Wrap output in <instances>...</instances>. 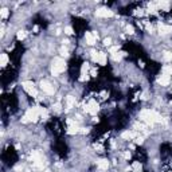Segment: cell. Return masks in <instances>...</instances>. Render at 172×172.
I'll use <instances>...</instances> for the list:
<instances>
[{
    "instance_id": "obj_1",
    "label": "cell",
    "mask_w": 172,
    "mask_h": 172,
    "mask_svg": "<svg viewBox=\"0 0 172 172\" xmlns=\"http://www.w3.org/2000/svg\"><path fill=\"white\" fill-rule=\"evenodd\" d=\"M140 121L145 122V124H156V122L163 121V117L156 110L144 109V110H141V113H140Z\"/></svg>"
},
{
    "instance_id": "obj_2",
    "label": "cell",
    "mask_w": 172,
    "mask_h": 172,
    "mask_svg": "<svg viewBox=\"0 0 172 172\" xmlns=\"http://www.w3.org/2000/svg\"><path fill=\"white\" fill-rule=\"evenodd\" d=\"M66 67H67V65L63 58H59V57L58 58H54L51 62V74L54 77H58L59 74H62L66 70Z\"/></svg>"
},
{
    "instance_id": "obj_3",
    "label": "cell",
    "mask_w": 172,
    "mask_h": 172,
    "mask_svg": "<svg viewBox=\"0 0 172 172\" xmlns=\"http://www.w3.org/2000/svg\"><path fill=\"white\" fill-rule=\"evenodd\" d=\"M40 117V106H32V108H28L26 114L23 117V122H36L38 118Z\"/></svg>"
},
{
    "instance_id": "obj_4",
    "label": "cell",
    "mask_w": 172,
    "mask_h": 172,
    "mask_svg": "<svg viewBox=\"0 0 172 172\" xmlns=\"http://www.w3.org/2000/svg\"><path fill=\"white\" fill-rule=\"evenodd\" d=\"M22 88L24 89V92H26L28 96H31L32 98L39 97L38 89H36V86H35V84L32 82V81H23V82H22Z\"/></svg>"
},
{
    "instance_id": "obj_5",
    "label": "cell",
    "mask_w": 172,
    "mask_h": 172,
    "mask_svg": "<svg viewBox=\"0 0 172 172\" xmlns=\"http://www.w3.org/2000/svg\"><path fill=\"white\" fill-rule=\"evenodd\" d=\"M40 89H42V92L48 94V96H52V94L55 93V88L48 82V81H42V82H40Z\"/></svg>"
},
{
    "instance_id": "obj_6",
    "label": "cell",
    "mask_w": 172,
    "mask_h": 172,
    "mask_svg": "<svg viewBox=\"0 0 172 172\" xmlns=\"http://www.w3.org/2000/svg\"><path fill=\"white\" fill-rule=\"evenodd\" d=\"M97 38H98V35L96 34V32H92V31H89V32H86V34H85L86 43H88V44H90V46H93V44H96V42H97Z\"/></svg>"
},
{
    "instance_id": "obj_7",
    "label": "cell",
    "mask_w": 172,
    "mask_h": 172,
    "mask_svg": "<svg viewBox=\"0 0 172 172\" xmlns=\"http://www.w3.org/2000/svg\"><path fill=\"white\" fill-rule=\"evenodd\" d=\"M96 15L98 18H112L113 12L110 10H108V8H100V10L96 11Z\"/></svg>"
},
{
    "instance_id": "obj_8",
    "label": "cell",
    "mask_w": 172,
    "mask_h": 172,
    "mask_svg": "<svg viewBox=\"0 0 172 172\" xmlns=\"http://www.w3.org/2000/svg\"><path fill=\"white\" fill-rule=\"evenodd\" d=\"M157 84L160 85V86H168V85L171 84V75L161 74V75L157 78Z\"/></svg>"
},
{
    "instance_id": "obj_9",
    "label": "cell",
    "mask_w": 172,
    "mask_h": 172,
    "mask_svg": "<svg viewBox=\"0 0 172 172\" xmlns=\"http://www.w3.org/2000/svg\"><path fill=\"white\" fill-rule=\"evenodd\" d=\"M77 104V100L75 97L73 96H67L66 98H65V105H66V109H73Z\"/></svg>"
},
{
    "instance_id": "obj_10",
    "label": "cell",
    "mask_w": 172,
    "mask_h": 172,
    "mask_svg": "<svg viewBox=\"0 0 172 172\" xmlns=\"http://www.w3.org/2000/svg\"><path fill=\"white\" fill-rule=\"evenodd\" d=\"M136 136H137V132H134V130H125L121 134V137L124 140H133V138H136Z\"/></svg>"
},
{
    "instance_id": "obj_11",
    "label": "cell",
    "mask_w": 172,
    "mask_h": 172,
    "mask_svg": "<svg viewBox=\"0 0 172 172\" xmlns=\"http://www.w3.org/2000/svg\"><path fill=\"white\" fill-rule=\"evenodd\" d=\"M159 32H160V35H168L170 32H172V26L160 24V26H159Z\"/></svg>"
},
{
    "instance_id": "obj_12",
    "label": "cell",
    "mask_w": 172,
    "mask_h": 172,
    "mask_svg": "<svg viewBox=\"0 0 172 172\" xmlns=\"http://www.w3.org/2000/svg\"><path fill=\"white\" fill-rule=\"evenodd\" d=\"M97 168L100 170V171H106V170L109 168V161L106 160V159H101V160H98Z\"/></svg>"
},
{
    "instance_id": "obj_13",
    "label": "cell",
    "mask_w": 172,
    "mask_h": 172,
    "mask_svg": "<svg viewBox=\"0 0 172 172\" xmlns=\"http://www.w3.org/2000/svg\"><path fill=\"white\" fill-rule=\"evenodd\" d=\"M106 62H108V55L105 52H98V58H97V63L101 65V66H105Z\"/></svg>"
},
{
    "instance_id": "obj_14",
    "label": "cell",
    "mask_w": 172,
    "mask_h": 172,
    "mask_svg": "<svg viewBox=\"0 0 172 172\" xmlns=\"http://www.w3.org/2000/svg\"><path fill=\"white\" fill-rule=\"evenodd\" d=\"M130 170H132V172H143V164L140 161H133L130 165Z\"/></svg>"
},
{
    "instance_id": "obj_15",
    "label": "cell",
    "mask_w": 172,
    "mask_h": 172,
    "mask_svg": "<svg viewBox=\"0 0 172 172\" xmlns=\"http://www.w3.org/2000/svg\"><path fill=\"white\" fill-rule=\"evenodd\" d=\"M8 62H10V58H8V55L6 52H3V54L0 55V65H2V67H7Z\"/></svg>"
},
{
    "instance_id": "obj_16",
    "label": "cell",
    "mask_w": 172,
    "mask_h": 172,
    "mask_svg": "<svg viewBox=\"0 0 172 172\" xmlns=\"http://www.w3.org/2000/svg\"><path fill=\"white\" fill-rule=\"evenodd\" d=\"M157 8H160L161 11H168L170 3H168V2H159V3H157Z\"/></svg>"
},
{
    "instance_id": "obj_17",
    "label": "cell",
    "mask_w": 172,
    "mask_h": 172,
    "mask_svg": "<svg viewBox=\"0 0 172 172\" xmlns=\"http://www.w3.org/2000/svg\"><path fill=\"white\" fill-rule=\"evenodd\" d=\"M98 97H100L101 101H106L109 97V93L106 92V90H102V92H100V94H98Z\"/></svg>"
},
{
    "instance_id": "obj_18",
    "label": "cell",
    "mask_w": 172,
    "mask_h": 172,
    "mask_svg": "<svg viewBox=\"0 0 172 172\" xmlns=\"http://www.w3.org/2000/svg\"><path fill=\"white\" fill-rule=\"evenodd\" d=\"M163 59H164L165 62H171V61H172V52L165 51L164 54H163Z\"/></svg>"
},
{
    "instance_id": "obj_19",
    "label": "cell",
    "mask_w": 172,
    "mask_h": 172,
    "mask_svg": "<svg viewBox=\"0 0 172 172\" xmlns=\"http://www.w3.org/2000/svg\"><path fill=\"white\" fill-rule=\"evenodd\" d=\"M163 74H167V75H172V66H164L163 67Z\"/></svg>"
},
{
    "instance_id": "obj_20",
    "label": "cell",
    "mask_w": 172,
    "mask_h": 172,
    "mask_svg": "<svg viewBox=\"0 0 172 172\" xmlns=\"http://www.w3.org/2000/svg\"><path fill=\"white\" fill-rule=\"evenodd\" d=\"M8 15H10V11H8L7 8H3V10L0 11V16H2V19H7Z\"/></svg>"
},
{
    "instance_id": "obj_21",
    "label": "cell",
    "mask_w": 172,
    "mask_h": 172,
    "mask_svg": "<svg viewBox=\"0 0 172 172\" xmlns=\"http://www.w3.org/2000/svg\"><path fill=\"white\" fill-rule=\"evenodd\" d=\"M122 58V54H120V52H114V54H112V59L116 61V62H120Z\"/></svg>"
},
{
    "instance_id": "obj_22",
    "label": "cell",
    "mask_w": 172,
    "mask_h": 172,
    "mask_svg": "<svg viewBox=\"0 0 172 172\" xmlns=\"http://www.w3.org/2000/svg\"><path fill=\"white\" fill-rule=\"evenodd\" d=\"M59 52H61V57H67L69 55V50H67V47H61V50H59Z\"/></svg>"
},
{
    "instance_id": "obj_23",
    "label": "cell",
    "mask_w": 172,
    "mask_h": 172,
    "mask_svg": "<svg viewBox=\"0 0 172 172\" xmlns=\"http://www.w3.org/2000/svg\"><path fill=\"white\" fill-rule=\"evenodd\" d=\"M98 74V70H97V67H90V77H93V78H96Z\"/></svg>"
},
{
    "instance_id": "obj_24",
    "label": "cell",
    "mask_w": 172,
    "mask_h": 172,
    "mask_svg": "<svg viewBox=\"0 0 172 172\" xmlns=\"http://www.w3.org/2000/svg\"><path fill=\"white\" fill-rule=\"evenodd\" d=\"M16 38H18L19 40H23L24 38H26V32H24V31H18V34H16Z\"/></svg>"
},
{
    "instance_id": "obj_25",
    "label": "cell",
    "mask_w": 172,
    "mask_h": 172,
    "mask_svg": "<svg viewBox=\"0 0 172 172\" xmlns=\"http://www.w3.org/2000/svg\"><path fill=\"white\" fill-rule=\"evenodd\" d=\"M126 32H128V34H134V28H133V26H130V24H128V26H126Z\"/></svg>"
},
{
    "instance_id": "obj_26",
    "label": "cell",
    "mask_w": 172,
    "mask_h": 172,
    "mask_svg": "<svg viewBox=\"0 0 172 172\" xmlns=\"http://www.w3.org/2000/svg\"><path fill=\"white\" fill-rule=\"evenodd\" d=\"M104 44L109 47L110 44H112V39H110V38H105V39H104Z\"/></svg>"
},
{
    "instance_id": "obj_27",
    "label": "cell",
    "mask_w": 172,
    "mask_h": 172,
    "mask_svg": "<svg viewBox=\"0 0 172 172\" xmlns=\"http://www.w3.org/2000/svg\"><path fill=\"white\" fill-rule=\"evenodd\" d=\"M65 34H66V35H71L73 34V28L71 27H66V28H65Z\"/></svg>"
}]
</instances>
